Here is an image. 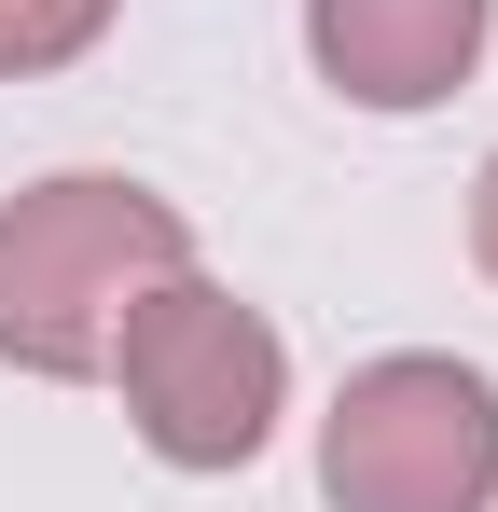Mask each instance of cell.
<instances>
[{"mask_svg": "<svg viewBox=\"0 0 498 512\" xmlns=\"http://www.w3.org/2000/svg\"><path fill=\"white\" fill-rule=\"evenodd\" d=\"M319 499L332 512H485L498 499V388L443 346H388L319 416Z\"/></svg>", "mask_w": 498, "mask_h": 512, "instance_id": "3", "label": "cell"}, {"mask_svg": "<svg viewBox=\"0 0 498 512\" xmlns=\"http://www.w3.org/2000/svg\"><path fill=\"white\" fill-rule=\"evenodd\" d=\"M180 263H194V222L125 167H56L28 194H0V360L42 388L111 374L125 305Z\"/></svg>", "mask_w": 498, "mask_h": 512, "instance_id": "1", "label": "cell"}, {"mask_svg": "<svg viewBox=\"0 0 498 512\" xmlns=\"http://www.w3.org/2000/svg\"><path fill=\"white\" fill-rule=\"evenodd\" d=\"M111 14H125V0H0V84H42V70L97 56Z\"/></svg>", "mask_w": 498, "mask_h": 512, "instance_id": "5", "label": "cell"}, {"mask_svg": "<svg viewBox=\"0 0 498 512\" xmlns=\"http://www.w3.org/2000/svg\"><path fill=\"white\" fill-rule=\"evenodd\" d=\"M111 388H125V416L153 443L166 471H249L277 416H291V346L263 305H236L222 277H153L139 305H125V333H111Z\"/></svg>", "mask_w": 498, "mask_h": 512, "instance_id": "2", "label": "cell"}, {"mask_svg": "<svg viewBox=\"0 0 498 512\" xmlns=\"http://www.w3.org/2000/svg\"><path fill=\"white\" fill-rule=\"evenodd\" d=\"M498 0H305V56L346 111H443Z\"/></svg>", "mask_w": 498, "mask_h": 512, "instance_id": "4", "label": "cell"}, {"mask_svg": "<svg viewBox=\"0 0 498 512\" xmlns=\"http://www.w3.org/2000/svg\"><path fill=\"white\" fill-rule=\"evenodd\" d=\"M471 263L498 277V153H485V180H471Z\"/></svg>", "mask_w": 498, "mask_h": 512, "instance_id": "6", "label": "cell"}]
</instances>
